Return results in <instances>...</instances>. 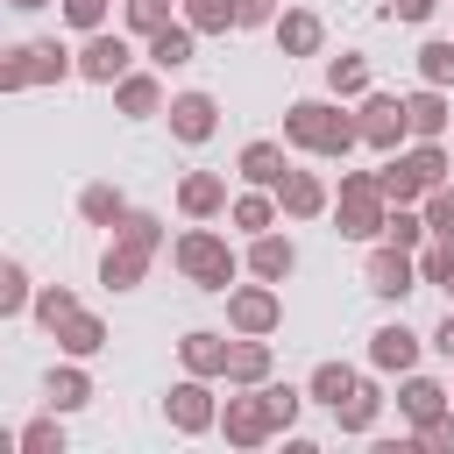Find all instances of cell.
Returning a JSON list of instances; mask_svg holds the SVG:
<instances>
[{
    "label": "cell",
    "mask_w": 454,
    "mask_h": 454,
    "mask_svg": "<svg viewBox=\"0 0 454 454\" xmlns=\"http://www.w3.org/2000/svg\"><path fill=\"white\" fill-rule=\"evenodd\" d=\"M270 28H277V50H284V57H312V50L326 43V28H319L312 7H291V14H277Z\"/></svg>",
    "instance_id": "ac0fdd59"
},
{
    "label": "cell",
    "mask_w": 454,
    "mask_h": 454,
    "mask_svg": "<svg viewBox=\"0 0 454 454\" xmlns=\"http://www.w3.org/2000/svg\"><path fill=\"white\" fill-rule=\"evenodd\" d=\"M284 170H291L284 142H248V149H241V177H248V184H270V192H277Z\"/></svg>",
    "instance_id": "484cf974"
},
{
    "label": "cell",
    "mask_w": 454,
    "mask_h": 454,
    "mask_svg": "<svg viewBox=\"0 0 454 454\" xmlns=\"http://www.w3.org/2000/svg\"><path fill=\"white\" fill-rule=\"evenodd\" d=\"M192 50H199V28H192V21H170V28H156V35H149V64H156V71L192 64Z\"/></svg>",
    "instance_id": "ffe728a7"
},
{
    "label": "cell",
    "mask_w": 454,
    "mask_h": 454,
    "mask_svg": "<svg viewBox=\"0 0 454 454\" xmlns=\"http://www.w3.org/2000/svg\"><path fill=\"white\" fill-rule=\"evenodd\" d=\"M355 121H362V142L383 149V156L411 135V114H404V99H390V92H362V114H355Z\"/></svg>",
    "instance_id": "8992f818"
},
{
    "label": "cell",
    "mask_w": 454,
    "mask_h": 454,
    "mask_svg": "<svg viewBox=\"0 0 454 454\" xmlns=\"http://www.w3.org/2000/svg\"><path fill=\"white\" fill-rule=\"evenodd\" d=\"M43 390H50V411H85V404H92V376L78 369V355H71L64 369H50Z\"/></svg>",
    "instance_id": "d4e9b609"
},
{
    "label": "cell",
    "mask_w": 454,
    "mask_h": 454,
    "mask_svg": "<svg viewBox=\"0 0 454 454\" xmlns=\"http://www.w3.org/2000/svg\"><path fill=\"white\" fill-rule=\"evenodd\" d=\"M234 14H241V28H262V21H277V0H234Z\"/></svg>",
    "instance_id": "7dc6e473"
},
{
    "label": "cell",
    "mask_w": 454,
    "mask_h": 454,
    "mask_svg": "<svg viewBox=\"0 0 454 454\" xmlns=\"http://www.w3.org/2000/svg\"><path fill=\"white\" fill-rule=\"evenodd\" d=\"M213 128H220V99L213 92H177L170 99V135L177 142H213Z\"/></svg>",
    "instance_id": "30bf717a"
},
{
    "label": "cell",
    "mask_w": 454,
    "mask_h": 454,
    "mask_svg": "<svg viewBox=\"0 0 454 454\" xmlns=\"http://www.w3.org/2000/svg\"><path fill=\"white\" fill-rule=\"evenodd\" d=\"M262 397H270V411H277V433H291V426H298V411H305V397H312V390H291V383H262Z\"/></svg>",
    "instance_id": "f35d334b"
},
{
    "label": "cell",
    "mask_w": 454,
    "mask_h": 454,
    "mask_svg": "<svg viewBox=\"0 0 454 454\" xmlns=\"http://www.w3.org/2000/svg\"><path fill=\"white\" fill-rule=\"evenodd\" d=\"M28 305H35L28 270H21V262H0V319H14V312H28Z\"/></svg>",
    "instance_id": "e575fe53"
},
{
    "label": "cell",
    "mask_w": 454,
    "mask_h": 454,
    "mask_svg": "<svg viewBox=\"0 0 454 454\" xmlns=\"http://www.w3.org/2000/svg\"><path fill=\"white\" fill-rule=\"evenodd\" d=\"M114 234H121V241H142V248H163V220H156V213H135V206H128V220H121Z\"/></svg>",
    "instance_id": "7bdbcfd3"
},
{
    "label": "cell",
    "mask_w": 454,
    "mask_h": 454,
    "mask_svg": "<svg viewBox=\"0 0 454 454\" xmlns=\"http://www.w3.org/2000/svg\"><path fill=\"white\" fill-rule=\"evenodd\" d=\"M248 270H255L262 284H284V277L298 270V248H291V234H277V227L248 234Z\"/></svg>",
    "instance_id": "4fadbf2b"
},
{
    "label": "cell",
    "mask_w": 454,
    "mask_h": 454,
    "mask_svg": "<svg viewBox=\"0 0 454 454\" xmlns=\"http://www.w3.org/2000/svg\"><path fill=\"white\" fill-rule=\"evenodd\" d=\"M177 7H184V21H192L199 35H227V28H241L234 0H177Z\"/></svg>",
    "instance_id": "f546056e"
},
{
    "label": "cell",
    "mask_w": 454,
    "mask_h": 454,
    "mask_svg": "<svg viewBox=\"0 0 454 454\" xmlns=\"http://www.w3.org/2000/svg\"><path fill=\"white\" fill-rule=\"evenodd\" d=\"M121 7H128V28H135L142 43H149L156 28H170V0H121Z\"/></svg>",
    "instance_id": "ab89813d"
},
{
    "label": "cell",
    "mask_w": 454,
    "mask_h": 454,
    "mask_svg": "<svg viewBox=\"0 0 454 454\" xmlns=\"http://www.w3.org/2000/svg\"><path fill=\"white\" fill-rule=\"evenodd\" d=\"M433 348H440V355H447V362H454V305H447V319H440V326H433Z\"/></svg>",
    "instance_id": "681fc988"
},
{
    "label": "cell",
    "mask_w": 454,
    "mask_h": 454,
    "mask_svg": "<svg viewBox=\"0 0 454 454\" xmlns=\"http://www.w3.org/2000/svg\"><path fill=\"white\" fill-rule=\"evenodd\" d=\"M177 206H184L192 220H213V213L227 206V177H213V170H192V177L177 184Z\"/></svg>",
    "instance_id": "7402d4cb"
},
{
    "label": "cell",
    "mask_w": 454,
    "mask_h": 454,
    "mask_svg": "<svg viewBox=\"0 0 454 454\" xmlns=\"http://www.w3.org/2000/svg\"><path fill=\"white\" fill-rule=\"evenodd\" d=\"M227 355H234V340H227V333H213V326H192V333L177 340L184 376H227Z\"/></svg>",
    "instance_id": "8fae6325"
},
{
    "label": "cell",
    "mask_w": 454,
    "mask_h": 454,
    "mask_svg": "<svg viewBox=\"0 0 454 454\" xmlns=\"http://www.w3.org/2000/svg\"><path fill=\"white\" fill-rule=\"evenodd\" d=\"M433 227H426V206L411 213V206H390V220H383V241H397V248H419Z\"/></svg>",
    "instance_id": "836d02e7"
},
{
    "label": "cell",
    "mask_w": 454,
    "mask_h": 454,
    "mask_svg": "<svg viewBox=\"0 0 454 454\" xmlns=\"http://www.w3.org/2000/svg\"><path fill=\"white\" fill-rule=\"evenodd\" d=\"M419 277H426V284H440V291H447V305H454V241H433V248L419 255Z\"/></svg>",
    "instance_id": "8d00e7d4"
},
{
    "label": "cell",
    "mask_w": 454,
    "mask_h": 454,
    "mask_svg": "<svg viewBox=\"0 0 454 454\" xmlns=\"http://www.w3.org/2000/svg\"><path fill=\"white\" fill-rule=\"evenodd\" d=\"M369 291L376 298H411L419 291V262H411V248H397V241H376V255H369Z\"/></svg>",
    "instance_id": "ba28073f"
},
{
    "label": "cell",
    "mask_w": 454,
    "mask_h": 454,
    "mask_svg": "<svg viewBox=\"0 0 454 454\" xmlns=\"http://www.w3.org/2000/svg\"><path fill=\"white\" fill-rule=\"evenodd\" d=\"M163 419H170L177 433H206V426H220V404H213L206 376H184V383H170V397H163Z\"/></svg>",
    "instance_id": "9c48e42d"
},
{
    "label": "cell",
    "mask_w": 454,
    "mask_h": 454,
    "mask_svg": "<svg viewBox=\"0 0 454 454\" xmlns=\"http://www.w3.org/2000/svg\"><path fill=\"white\" fill-rule=\"evenodd\" d=\"M35 78H28V50H7L0 57V92H28Z\"/></svg>",
    "instance_id": "f6af8a7d"
},
{
    "label": "cell",
    "mask_w": 454,
    "mask_h": 454,
    "mask_svg": "<svg viewBox=\"0 0 454 454\" xmlns=\"http://www.w3.org/2000/svg\"><path fill=\"white\" fill-rule=\"evenodd\" d=\"M277 213H284V206H277V192H270V184H248V192L227 206V220H234L241 234H262V227H277Z\"/></svg>",
    "instance_id": "603a6c76"
},
{
    "label": "cell",
    "mask_w": 454,
    "mask_h": 454,
    "mask_svg": "<svg viewBox=\"0 0 454 454\" xmlns=\"http://www.w3.org/2000/svg\"><path fill=\"white\" fill-rule=\"evenodd\" d=\"M7 7H14V14H35V7H50V0H7Z\"/></svg>",
    "instance_id": "f907efd6"
},
{
    "label": "cell",
    "mask_w": 454,
    "mask_h": 454,
    "mask_svg": "<svg viewBox=\"0 0 454 454\" xmlns=\"http://www.w3.org/2000/svg\"><path fill=\"white\" fill-rule=\"evenodd\" d=\"M14 447H21V454H64V426H57V411H50V419H28V426L14 433Z\"/></svg>",
    "instance_id": "d590c367"
},
{
    "label": "cell",
    "mask_w": 454,
    "mask_h": 454,
    "mask_svg": "<svg viewBox=\"0 0 454 454\" xmlns=\"http://www.w3.org/2000/svg\"><path fill=\"white\" fill-rule=\"evenodd\" d=\"M419 78L426 85H454V43H426L419 50Z\"/></svg>",
    "instance_id": "b9f144b4"
},
{
    "label": "cell",
    "mask_w": 454,
    "mask_h": 454,
    "mask_svg": "<svg viewBox=\"0 0 454 454\" xmlns=\"http://www.w3.org/2000/svg\"><path fill=\"white\" fill-rule=\"evenodd\" d=\"M284 142L305 149V156H348L362 142V121L340 114L333 99H291L284 106Z\"/></svg>",
    "instance_id": "6da1fadb"
},
{
    "label": "cell",
    "mask_w": 454,
    "mask_h": 454,
    "mask_svg": "<svg viewBox=\"0 0 454 454\" xmlns=\"http://www.w3.org/2000/svg\"><path fill=\"white\" fill-rule=\"evenodd\" d=\"M397 411H404L411 426H426V419H440V411H447V390H440L433 376H404V390H397Z\"/></svg>",
    "instance_id": "4316f807"
},
{
    "label": "cell",
    "mask_w": 454,
    "mask_h": 454,
    "mask_svg": "<svg viewBox=\"0 0 454 454\" xmlns=\"http://www.w3.org/2000/svg\"><path fill=\"white\" fill-rule=\"evenodd\" d=\"M220 433H227V447H262V440H277V411H270L262 383L220 404Z\"/></svg>",
    "instance_id": "277c9868"
},
{
    "label": "cell",
    "mask_w": 454,
    "mask_h": 454,
    "mask_svg": "<svg viewBox=\"0 0 454 454\" xmlns=\"http://www.w3.org/2000/svg\"><path fill=\"white\" fill-rule=\"evenodd\" d=\"M369 362H376L383 376H411V362H419V333H411L404 319L376 326V333H369Z\"/></svg>",
    "instance_id": "7c38bea8"
},
{
    "label": "cell",
    "mask_w": 454,
    "mask_h": 454,
    "mask_svg": "<svg viewBox=\"0 0 454 454\" xmlns=\"http://www.w3.org/2000/svg\"><path fill=\"white\" fill-rule=\"evenodd\" d=\"M106 7H114V0H64V21L92 35V28H106Z\"/></svg>",
    "instance_id": "ee69618b"
},
{
    "label": "cell",
    "mask_w": 454,
    "mask_h": 454,
    "mask_svg": "<svg viewBox=\"0 0 454 454\" xmlns=\"http://www.w3.org/2000/svg\"><path fill=\"white\" fill-rule=\"evenodd\" d=\"M177 270H184V284H199V291H234L241 255L227 248V234L192 227V234H177Z\"/></svg>",
    "instance_id": "3957f363"
},
{
    "label": "cell",
    "mask_w": 454,
    "mask_h": 454,
    "mask_svg": "<svg viewBox=\"0 0 454 454\" xmlns=\"http://www.w3.org/2000/svg\"><path fill=\"white\" fill-rule=\"evenodd\" d=\"M149 255H156V248H142V241H121V234H114V248L99 255V284H106V291H135V284L149 277Z\"/></svg>",
    "instance_id": "5bb4252c"
},
{
    "label": "cell",
    "mask_w": 454,
    "mask_h": 454,
    "mask_svg": "<svg viewBox=\"0 0 454 454\" xmlns=\"http://www.w3.org/2000/svg\"><path fill=\"white\" fill-rule=\"evenodd\" d=\"M277 206H284V220H319L333 199H326V184H319L312 170H284V184H277Z\"/></svg>",
    "instance_id": "2e32d148"
},
{
    "label": "cell",
    "mask_w": 454,
    "mask_h": 454,
    "mask_svg": "<svg viewBox=\"0 0 454 454\" xmlns=\"http://www.w3.org/2000/svg\"><path fill=\"white\" fill-rule=\"evenodd\" d=\"M419 447H433V454H454V411L426 419V426H419Z\"/></svg>",
    "instance_id": "bcb514c9"
},
{
    "label": "cell",
    "mask_w": 454,
    "mask_h": 454,
    "mask_svg": "<svg viewBox=\"0 0 454 454\" xmlns=\"http://www.w3.org/2000/svg\"><path fill=\"white\" fill-rule=\"evenodd\" d=\"M114 106H121L128 121H149V114H163V85H156V71H128V78L114 85Z\"/></svg>",
    "instance_id": "d6986e66"
},
{
    "label": "cell",
    "mask_w": 454,
    "mask_h": 454,
    "mask_svg": "<svg viewBox=\"0 0 454 454\" xmlns=\"http://www.w3.org/2000/svg\"><path fill=\"white\" fill-rule=\"evenodd\" d=\"M376 411H383V390H376V383H355V390L333 404V426H340V433H369Z\"/></svg>",
    "instance_id": "83f0119b"
},
{
    "label": "cell",
    "mask_w": 454,
    "mask_h": 454,
    "mask_svg": "<svg viewBox=\"0 0 454 454\" xmlns=\"http://www.w3.org/2000/svg\"><path fill=\"white\" fill-rule=\"evenodd\" d=\"M355 383H362V376H355V369H348V362H319V369H312V383H305V390H312V397H319V404H340V397H348V390H355Z\"/></svg>",
    "instance_id": "d6a6232c"
},
{
    "label": "cell",
    "mask_w": 454,
    "mask_h": 454,
    "mask_svg": "<svg viewBox=\"0 0 454 454\" xmlns=\"http://www.w3.org/2000/svg\"><path fill=\"white\" fill-rule=\"evenodd\" d=\"M419 206H426V227H433L440 241H454V184H433Z\"/></svg>",
    "instance_id": "60d3db41"
},
{
    "label": "cell",
    "mask_w": 454,
    "mask_h": 454,
    "mask_svg": "<svg viewBox=\"0 0 454 454\" xmlns=\"http://www.w3.org/2000/svg\"><path fill=\"white\" fill-rule=\"evenodd\" d=\"M326 92L333 99H362L369 92V57H333L326 64Z\"/></svg>",
    "instance_id": "4dcf8cb0"
},
{
    "label": "cell",
    "mask_w": 454,
    "mask_h": 454,
    "mask_svg": "<svg viewBox=\"0 0 454 454\" xmlns=\"http://www.w3.org/2000/svg\"><path fill=\"white\" fill-rule=\"evenodd\" d=\"M440 0H383V14H397V21H426Z\"/></svg>",
    "instance_id": "c3c4849f"
},
{
    "label": "cell",
    "mask_w": 454,
    "mask_h": 454,
    "mask_svg": "<svg viewBox=\"0 0 454 454\" xmlns=\"http://www.w3.org/2000/svg\"><path fill=\"white\" fill-rule=\"evenodd\" d=\"M270 369H277L270 340H262V333H241L234 355H227V383H234V390H255V383H270Z\"/></svg>",
    "instance_id": "e0dca14e"
},
{
    "label": "cell",
    "mask_w": 454,
    "mask_h": 454,
    "mask_svg": "<svg viewBox=\"0 0 454 454\" xmlns=\"http://www.w3.org/2000/svg\"><path fill=\"white\" fill-rule=\"evenodd\" d=\"M383 220H390V199H383L376 170H348L340 177V199H333L340 241H383Z\"/></svg>",
    "instance_id": "7a4b0ae2"
},
{
    "label": "cell",
    "mask_w": 454,
    "mask_h": 454,
    "mask_svg": "<svg viewBox=\"0 0 454 454\" xmlns=\"http://www.w3.org/2000/svg\"><path fill=\"white\" fill-rule=\"evenodd\" d=\"M57 348H64V355H78V362H85V355H99V348H106V319L78 305V312L57 326Z\"/></svg>",
    "instance_id": "cb8c5ba5"
},
{
    "label": "cell",
    "mask_w": 454,
    "mask_h": 454,
    "mask_svg": "<svg viewBox=\"0 0 454 454\" xmlns=\"http://www.w3.org/2000/svg\"><path fill=\"white\" fill-rule=\"evenodd\" d=\"M28 312H35V319H43V326H50V333H57V326H64V319H71V312H78V298H71V291H64V284H50V291H35V305H28Z\"/></svg>",
    "instance_id": "74e56055"
},
{
    "label": "cell",
    "mask_w": 454,
    "mask_h": 454,
    "mask_svg": "<svg viewBox=\"0 0 454 454\" xmlns=\"http://www.w3.org/2000/svg\"><path fill=\"white\" fill-rule=\"evenodd\" d=\"M404 114H411V135H419V142H440L447 121H454L447 85H419V92H404Z\"/></svg>",
    "instance_id": "9a60e30c"
},
{
    "label": "cell",
    "mask_w": 454,
    "mask_h": 454,
    "mask_svg": "<svg viewBox=\"0 0 454 454\" xmlns=\"http://www.w3.org/2000/svg\"><path fill=\"white\" fill-rule=\"evenodd\" d=\"M277 319H284V298H277V284H234L227 291V326L234 333H277Z\"/></svg>",
    "instance_id": "5b68a950"
},
{
    "label": "cell",
    "mask_w": 454,
    "mask_h": 454,
    "mask_svg": "<svg viewBox=\"0 0 454 454\" xmlns=\"http://www.w3.org/2000/svg\"><path fill=\"white\" fill-rule=\"evenodd\" d=\"M21 50H28V78H35V85H64V78L78 71V50H64L57 35H50V43H21Z\"/></svg>",
    "instance_id": "44dd1931"
},
{
    "label": "cell",
    "mask_w": 454,
    "mask_h": 454,
    "mask_svg": "<svg viewBox=\"0 0 454 454\" xmlns=\"http://www.w3.org/2000/svg\"><path fill=\"white\" fill-rule=\"evenodd\" d=\"M78 213H85L92 227H121V220H128V199H121V184H85V192H78Z\"/></svg>",
    "instance_id": "f1b7e54d"
},
{
    "label": "cell",
    "mask_w": 454,
    "mask_h": 454,
    "mask_svg": "<svg viewBox=\"0 0 454 454\" xmlns=\"http://www.w3.org/2000/svg\"><path fill=\"white\" fill-rule=\"evenodd\" d=\"M376 184H383V199H390V206H419V199H426V184L404 170V156H397V149H390V163L376 170Z\"/></svg>",
    "instance_id": "1f68e13d"
},
{
    "label": "cell",
    "mask_w": 454,
    "mask_h": 454,
    "mask_svg": "<svg viewBox=\"0 0 454 454\" xmlns=\"http://www.w3.org/2000/svg\"><path fill=\"white\" fill-rule=\"evenodd\" d=\"M128 71H135V50H128L121 35H106V28H92L85 50H78V78H92V85H121Z\"/></svg>",
    "instance_id": "52a82bcc"
}]
</instances>
